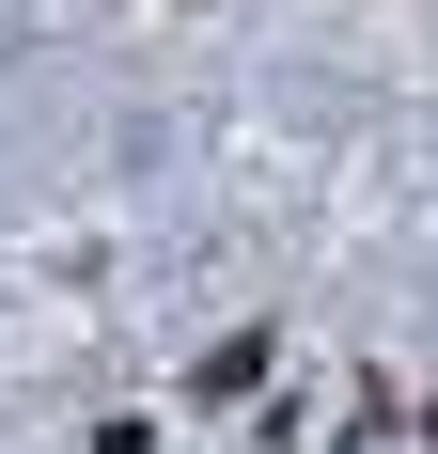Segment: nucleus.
Returning <instances> with one entry per match:
<instances>
[{
	"label": "nucleus",
	"mask_w": 438,
	"mask_h": 454,
	"mask_svg": "<svg viewBox=\"0 0 438 454\" xmlns=\"http://www.w3.org/2000/svg\"><path fill=\"white\" fill-rule=\"evenodd\" d=\"M235 392H266V329H235V345H204V408H235Z\"/></svg>",
	"instance_id": "f257e3e1"
}]
</instances>
